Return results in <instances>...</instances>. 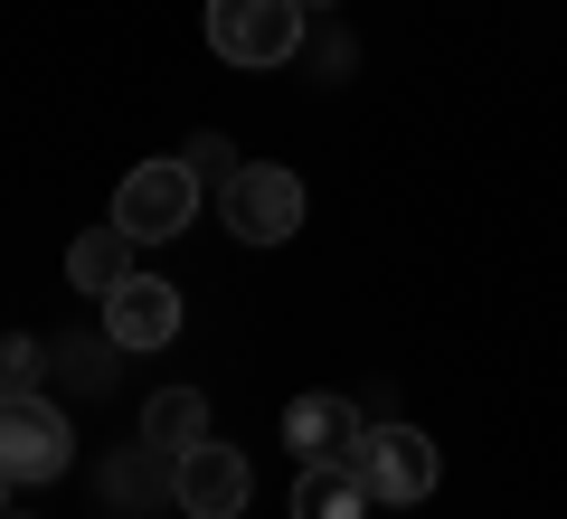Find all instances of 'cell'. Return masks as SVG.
<instances>
[{"mask_svg": "<svg viewBox=\"0 0 567 519\" xmlns=\"http://www.w3.org/2000/svg\"><path fill=\"white\" fill-rule=\"evenodd\" d=\"M189 218H199V170H189V160H142V170H123L114 227L133 246H171Z\"/></svg>", "mask_w": 567, "mask_h": 519, "instance_id": "cell-1", "label": "cell"}, {"mask_svg": "<svg viewBox=\"0 0 567 519\" xmlns=\"http://www.w3.org/2000/svg\"><path fill=\"white\" fill-rule=\"evenodd\" d=\"M208 48L227 66H284L303 48V0H208Z\"/></svg>", "mask_w": 567, "mask_h": 519, "instance_id": "cell-2", "label": "cell"}, {"mask_svg": "<svg viewBox=\"0 0 567 519\" xmlns=\"http://www.w3.org/2000/svg\"><path fill=\"white\" fill-rule=\"evenodd\" d=\"M76 463V425L29 387V397H0V473L10 481H66Z\"/></svg>", "mask_w": 567, "mask_h": 519, "instance_id": "cell-3", "label": "cell"}, {"mask_svg": "<svg viewBox=\"0 0 567 519\" xmlns=\"http://www.w3.org/2000/svg\"><path fill=\"white\" fill-rule=\"evenodd\" d=\"M218 208H227V227H237L246 246H284L303 227V180H293L284 160H246L237 180L218 189Z\"/></svg>", "mask_w": 567, "mask_h": 519, "instance_id": "cell-4", "label": "cell"}, {"mask_svg": "<svg viewBox=\"0 0 567 519\" xmlns=\"http://www.w3.org/2000/svg\"><path fill=\"white\" fill-rule=\"evenodd\" d=\"M350 473L369 481V500H379V510H406V500L435 491V444H425L416 425H369Z\"/></svg>", "mask_w": 567, "mask_h": 519, "instance_id": "cell-5", "label": "cell"}, {"mask_svg": "<svg viewBox=\"0 0 567 519\" xmlns=\"http://www.w3.org/2000/svg\"><path fill=\"white\" fill-rule=\"evenodd\" d=\"M246 500H256V473H246L237 444L208 435L199 454H181V481H171V510L181 519H246Z\"/></svg>", "mask_w": 567, "mask_h": 519, "instance_id": "cell-6", "label": "cell"}, {"mask_svg": "<svg viewBox=\"0 0 567 519\" xmlns=\"http://www.w3.org/2000/svg\"><path fill=\"white\" fill-rule=\"evenodd\" d=\"M360 435H369V416L350 397H293L284 406V454H303V463H360Z\"/></svg>", "mask_w": 567, "mask_h": 519, "instance_id": "cell-7", "label": "cell"}, {"mask_svg": "<svg viewBox=\"0 0 567 519\" xmlns=\"http://www.w3.org/2000/svg\"><path fill=\"white\" fill-rule=\"evenodd\" d=\"M171 331H181V293H171V283L133 274V283L104 293V340H114V350H162Z\"/></svg>", "mask_w": 567, "mask_h": 519, "instance_id": "cell-8", "label": "cell"}, {"mask_svg": "<svg viewBox=\"0 0 567 519\" xmlns=\"http://www.w3.org/2000/svg\"><path fill=\"white\" fill-rule=\"evenodd\" d=\"M142 444L171 454V463L199 454V444H208V397H199V387H162V397L142 406Z\"/></svg>", "mask_w": 567, "mask_h": 519, "instance_id": "cell-9", "label": "cell"}, {"mask_svg": "<svg viewBox=\"0 0 567 519\" xmlns=\"http://www.w3.org/2000/svg\"><path fill=\"white\" fill-rule=\"evenodd\" d=\"M171 481H181V463L152 454V444H123V454L104 463V500H114V510H152V500H171Z\"/></svg>", "mask_w": 567, "mask_h": 519, "instance_id": "cell-10", "label": "cell"}, {"mask_svg": "<svg viewBox=\"0 0 567 519\" xmlns=\"http://www.w3.org/2000/svg\"><path fill=\"white\" fill-rule=\"evenodd\" d=\"M66 274H76V293H114V283H133V237H123V227L114 218H104V227H85V237L76 246H66Z\"/></svg>", "mask_w": 567, "mask_h": 519, "instance_id": "cell-11", "label": "cell"}, {"mask_svg": "<svg viewBox=\"0 0 567 519\" xmlns=\"http://www.w3.org/2000/svg\"><path fill=\"white\" fill-rule=\"evenodd\" d=\"M293 519H369V481L350 463H303L293 481Z\"/></svg>", "mask_w": 567, "mask_h": 519, "instance_id": "cell-12", "label": "cell"}, {"mask_svg": "<svg viewBox=\"0 0 567 519\" xmlns=\"http://www.w3.org/2000/svg\"><path fill=\"white\" fill-rule=\"evenodd\" d=\"M48 360L66 369V387H76V397H104V387H114V340H48Z\"/></svg>", "mask_w": 567, "mask_h": 519, "instance_id": "cell-13", "label": "cell"}, {"mask_svg": "<svg viewBox=\"0 0 567 519\" xmlns=\"http://www.w3.org/2000/svg\"><path fill=\"white\" fill-rule=\"evenodd\" d=\"M48 369H58V360H48V340H29V331H10V340H0V397H29V387H39Z\"/></svg>", "mask_w": 567, "mask_h": 519, "instance_id": "cell-14", "label": "cell"}, {"mask_svg": "<svg viewBox=\"0 0 567 519\" xmlns=\"http://www.w3.org/2000/svg\"><path fill=\"white\" fill-rule=\"evenodd\" d=\"M189 170H199V189H227V180H237V170H246V160H237V142H227V133H199V142H189Z\"/></svg>", "mask_w": 567, "mask_h": 519, "instance_id": "cell-15", "label": "cell"}, {"mask_svg": "<svg viewBox=\"0 0 567 519\" xmlns=\"http://www.w3.org/2000/svg\"><path fill=\"white\" fill-rule=\"evenodd\" d=\"M10 491H20V481H10V473H0V510H10Z\"/></svg>", "mask_w": 567, "mask_h": 519, "instance_id": "cell-16", "label": "cell"}, {"mask_svg": "<svg viewBox=\"0 0 567 519\" xmlns=\"http://www.w3.org/2000/svg\"><path fill=\"white\" fill-rule=\"evenodd\" d=\"M303 10H341V0H303Z\"/></svg>", "mask_w": 567, "mask_h": 519, "instance_id": "cell-17", "label": "cell"}, {"mask_svg": "<svg viewBox=\"0 0 567 519\" xmlns=\"http://www.w3.org/2000/svg\"><path fill=\"white\" fill-rule=\"evenodd\" d=\"M0 519H20V510H0Z\"/></svg>", "mask_w": 567, "mask_h": 519, "instance_id": "cell-18", "label": "cell"}]
</instances>
